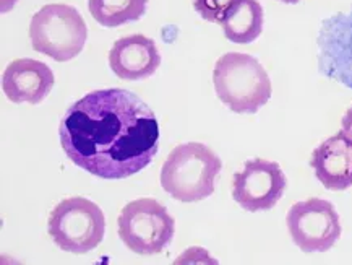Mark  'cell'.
Returning a JSON list of instances; mask_svg holds the SVG:
<instances>
[{
	"label": "cell",
	"mask_w": 352,
	"mask_h": 265,
	"mask_svg": "<svg viewBox=\"0 0 352 265\" xmlns=\"http://www.w3.org/2000/svg\"><path fill=\"white\" fill-rule=\"evenodd\" d=\"M67 158L93 176L119 181L146 168L160 147V124L137 94L124 88L88 93L58 125Z\"/></svg>",
	"instance_id": "6da1fadb"
},
{
	"label": "cell",
	"mask_w": 352,
	"mask_h": 265,
	"mask_svg": "<svg viewBox=\"0 0 352 265\" xmlns=\"http://www.w3.org/2000/svg\"><path fill=\"white\" fill-rule=\"evenodd\" d=\"M223 168L219 156L198 142L177 145L161 168V187L173 199L185 204L213 195Z\"/></svg>",
	"instance_id": "7a4b0ae2"
},
{
	"label": "cell",
	"mask_w": 352,
	"mask_h": 265,
	"mask_svg": "<svg viewBox=\"0 0 352 265\" xmlns=\"http://www.w3.org/2000/svg\"><path fill=\"white\" fill-rule=\"evenodd\" d=\"M216 94L226 107L237 114H255L272 98V80L254 56L228 52L213 70Z\"/></svg>",
	"instance_id": "3957f363"
},
{
	"label": "cell",
	"mask_w": 352,
	"mask_h": 265,
	"mask_svg": "<svg viewBox=\"0 0 352 265\" xmlns=\"http://www.w3.org/2000/svg\"><path fill=\"white\" fill-rule=\"evenodd\" d=\"M30 39L36 52L57 62H69L83 51L88 28L75 7L49 3L31 18Z\"/></svg>",
	"instance_id": "277c9868"
},
{
	"label": "cell",
	"mask_w": 352,
	"mask_h": 265,
	"mask_svg": "<svg viewBox=\"0 0 352 265\" xmlns=\"http://www.w3.org/2000/svg\"><path fill=\"white\" fill-rule=\"evenodd\" d=\"M47 231L54 244L65 253L87 254L104 240L106 218L94 202L69 197L54 206Z\"/></svg>",
	"instance_id": "5b68a950"
},
{
	"label": "cell",
	"mask_w": 352,
	"mask_h": 265,
	"mask_svg": "<svg viewBox=\"0 0 352 265\" xmlns=\"http://www.w3.org/2000/svg\"><path fill=\"white\" fill-rule=\"evenodd\" d=\"M119 237L127 248L140 255H155L174 240L175 222L168 209L155 199H138L122 209L117 218Z\"/></svg>",
	"instance_id": "8992f818"
},
{
	"label": "cell",
	"mask_w": 352,
	"mask_h": 265,
	"mask_svg": "<svg viewBox=\"0 0 352 265\" xmlns=\"http://www.w3.org/2000/svg\"><path fill=\"white\" fill-rule=\"evenodd\" d=\"M286 223L294 244L304 253H327L342 231L340 215L331 202L315 197L292 205Z\"/></svg>",
	"instance_id": "52a82bcc"
},
{
	"label": "cell",
	"mask_w": 352,
	"mask_h": 265,
	"mask_svg": "<svg viewBox=\"0 0 352 265\" xmlns=\"http://www.w3.org/2000/svg\"><path fill=\"white\" fill-rule=\"evenodd\" d=\"M287 179L281 166L268 160H248L234 174L232 197L247 212L272 210L281 200Z\"/></svg>",
	"instance_id": "ba28073f"
},
{
	"label": "cell",
	"mask_w": 352,
	"mask_h": 265,
	"mask_svg": "<svg viewBox=\"0 0 352 265\" xmlns=\"http://www.w3.org/2000/svg\"><path fill=\"white\" fill-rule=\"evenodd\" d=\"M56 83L51 67L34 59H16L7 65L2 75V89L15 105H39L47 98Z\"/></svg>",
	"instance_id": "9c48e42d"
},
{
	"label": "cell",
	"mask_w": 352,
	"mask_h": 265,
	"mask_svg": "<svg viewBox=\"0 0 352 265\" xmlns=\"http://www.w3.org/2000/svg\"><path fill=\"white\" fill-rule=\"evenodd\" d=\"M161 65V54L155 41L143 34L117 39L109 51V67L117 77L129 82L150 78Z\"/></svg>",
	"instance_id": "30bf717a"
},
{
	"label": "cell",
	"mask_w": 352,
	"mask_h": 265,
	"mask_svg": "<svg viewBox=\"0 0 352 265\" xmlns=\"http://www.w3.org/2000/svg\"><path fill=\"white\" fill-rule=\"evenodd\" d=\"M310 166L328 191L352 187V142L340 132L315 148Z\"/></svg>",
	"instance_id": "8fae6325"
},
{
	"label": "cell",
	"mask_w": 352,
	"mask_h": 265,
	"mask_svg": "<svg viewBox=\"0 0 352 265\" xmlns=\"http://www.w3.org/2000/svg\"><path fill=\"white\" fill-rule=\"evenodd\" d=\"M263 8L258 0H237L221 21L224 36L236 44H248L258 39L263 31Z\"/></svg>",
	"instance_id": "7c38bea8"
},
{
	"label": "cell",
	"mask_w": 352,
	"mask_h": 265,
	"mask_svg": "<svg viewBox=\"0 0 352 265\" xmlns=\"http://www.w3.org/2000/svg\"><path fill=\"white\" fill-rule=\"evenodd\" d=\"M89 13L104 28H117L138 21L144 15L148 0H88Z\"/></svg>",
	"instance_id": "4fadbf2b"
},
{
	"label": "cell",
	"mask_w": 352,
	"mask_h": 265,
	"mask_svg": "<svg viewBox=\"0 0 352 265\" xmlns=\"http://www.w3.org/2000/svg\"><path fill=\"white\" fill-rule=\"evenodd\" d=\"M236 2L237 0H193V7L203 20L210 23H221L226 12Z\"/></svg>",
	"instance_id": "5bb4252c"
},
{
	"label": "cell",
	"mask_w": 352,
	"mask_h": 265,
	"mask_svg": "<svg viewBox=\"0 0 352 265\" xmlns=\"http://www.w3.org/2000/svg\"><path fill=\"white\" fill-rule=\"evenodd\" d=\"M341 132L344 134V136L352 142V106L346 111L344 118H342V129H341Z\"/></svg>",
	"instance_id": "9a60e30c"
},
{
	"label": "cell",
	"mask_w": 352,
	"mask_h": 265,
	"mask_svg": "<svg viewBox=\"0 0 352 265\" xmlns=\"http://www.w3.org/2000/svg\"><path fill=\"white\" fill-rule=\"evenodd\" d=\"M18 0H2V13H7L10 12L13 7H15V3Z\"/></svg>",
	"instance_id": "2e32d148"
},
{
	"label": "cell",
	"mask_w": 352,
	"mask_h": 265,
	"mask_svg": "<svg viewBox=\"0 0 352 265\" xmlns=\"http://www.w3.org/2000/svg\"><path fill=\"white\" fill-rule=\"evenodd\" d=\"M279 2H284V3H297V2H300V0H279Z\"/></svg>",
	"instance_id": "e0dca14e"
}]
</instances>
